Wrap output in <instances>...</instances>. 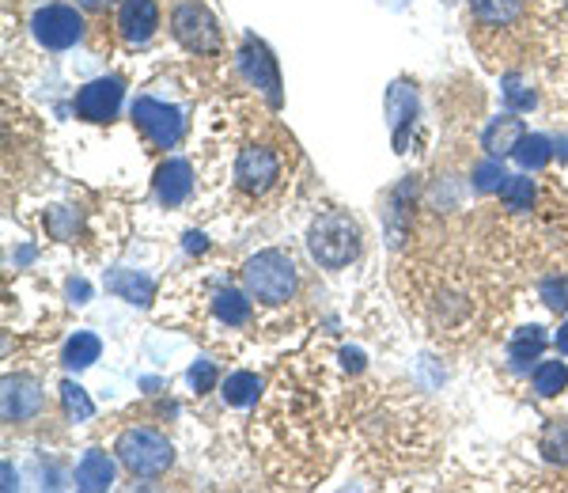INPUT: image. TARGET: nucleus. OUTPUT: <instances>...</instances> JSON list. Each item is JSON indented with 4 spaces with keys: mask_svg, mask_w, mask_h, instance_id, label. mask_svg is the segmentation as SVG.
<instances>
[{
    "mask_svg": "<svg viewBox=\"0 0 568 493\" xmlns=\"http://www.w3.org/2000/svg\"><path fill=\"white\" fill-rule=\"evenodd\" d=\"M466 23L478 54L497 69L508 61H523L531 46L534 8L531 0H470Z\"/></svg>",
    "mask_w": 568,
    "mask_h": 493,
    "instance_id": "1",
    "label": "nucleus"
},
{
    "mask_svg": "<svg viewBox=\"0 0 568 493\" xmlns=\"http://www.w3.org/2000/svg\"><path fill=\"white\" fill-rule=\"evenodd\" d=\"M307 247H311V255L319 266L326 270H341V266H349L356 255H360V228H356V220L349 213H322L315 224H311V232H307Z\"/></svg>",
    "mask_w": 568,
    "mask_h": 493,
    "instance_id": "2",
    "label": "nucleus"
},
{
    "mask_svg": "<svg viewBox=\"0 0 568 493\" xmlns=\"http://www.w3.org/2000/svg\"><path fill=\"white\" fill-rule=\"evenodd\" d=\"M243 281H247V293L254 300H262V304H288L296 296L300 274H296V262L284 255V251H262V255L247 258Z\"/></svg>",
    "mask_w": 568,
    "mask_h": 493,
    "instance_id": "3",
    "label": "nucleus"
},
{
    "mask_svg": "<svg viewBox=\"0 0 568 493\" xmlns=\"http://www.w3.org/2000/svg\"><path fill=\"white\" fill-rule=\"evenodd\" d=\"M284 179V152L269 141L247 145L235 160V190L243 198H266L269 190H277V183Z\"/></svg>",
    "mask_w": 568,
    "mask_h": 493,
    "instance_id": "4",
    "label": "nucleus"
},
{
    "mask_svg": "<svg viewBox=\"0 0 568 493\" xmlns=\"http://www.w3.org/2000/svg\"><path fill=\"white\" fill-rule=\"evenodd\" d=\"M118 459H122L133 475L156 478L171 467L175 448H171V440H163L152 429H125L122 437H118Z\"/></svg>",
    "mask_w": 568,
    "mask_h": 493,
    "instance_id": "5",
    "label": "nucleus"
},
{
    "mask_svg": "<svg viewBox=\"0 0 568 493\" xmlns=\"http://www.w3.org/2000/svg\"><path fill=\"white\" fill-rule=\"evenodd\" d=\"M171 31L190 54H216L220 50V23L197 0H182L171 12Z\"/></svg>",
    "mask_w": 568,
    "mask_h": 493,
    "instance_id": "6",
    "label": "nucleus"
},
{
    "mask_svg": "<svg viewBox=\"0 0 568 493\" xmlns=\"http://www.w3.org/2000/svg\"><path fill=\"white\" fill-rule=\"evenodd\" d=\"M31 35L46 46V50H69L84 35V19L69 4H46L31 16Z\"/></svg>",
    "mask_w": 568,
    "mask_h": 493,
    "instance_id": "7",
    "label": "nucleus"
},
{
    "mask_svg": "<svg viewBox=\"0 0 568 493\" xmlns=\"http://www.w3.org/2000/svg\"><path fill=\"white\" fill-rule=\"evenodd\" d=\"M133 122L156 148H175L178 137H182V126H186L182 110L156 103V99H137L133 103Z\"/></svg>",
    "mask_w": 568,
    "mask_h": 493,
    "instance_id": "8",
    "label": "nucleus"
},
{
    "mask_svg": "<svg viewBox=\"0 0 568 493\" xmlns=\"http://www.w3.org/2000/svg\"><path fill=\"white\" fill-rule=\"evenodd\" d=\"M118 107H122V80H114V76L91 80L76 95V114L84 122H110L118 114Z\"/></svg>",
    "mask_w": 568,
    "mask_h": 493,
    "instance_id": "9",
    "label": "nucleus"
},
{
    "mask_svg": "<svg viewBox=\"0 0 568 493\" xmlns=\"http://www.w3.org/2000/svg\"><path fill=\"white\" fill-rule=\"evenodd\" d=\"M160 27V8L156 0H122L118 8V35L129 42V46H141L148 38L156 35Z\"/></svg>",
    "mask_w": 568,
    "mask_h": 493,
    "instance_id": "10",
    "label": "nucleus"
},
{
    "mask_svg": "<svg viewBox=\"0 0 568 493\" xmlns=\"http://www.w3.org/2000/svg\"><path fill=\"white\" fill-rule=\"evenodd\" d=\"M239 69L247 73V80H254L258 88H266V95L277 103L281 99V80H277V65H273V57H269V50L262 46V42H254V38H247V46L239 50Z\"/></svg>",
    "mask_w": 568,
    "mask_h": 493,
    "instance_id": "11",
    "label": "nucleus"
},
{
    "mask_svg": "<svg viewBox=\"0 0 568 493\" xmlns=\"http://www.w3.org/2000/svg\"><path fill=\"white\" fill-rule=\"evenodd\" d=\"M190 190H194V171H190L186 160L160 164V171H156V198L163 205H182V201L190 198Z\"/></svg>",
    "mask_w": 568,
    "mask_h": 493,
    "instance_id": "12",
    "label": "nucleus"
},
{
    "mask_svg": "<svg viewBox=\"0 0 568 493\" xmlns=\"http://www.w3.org/2000/svg\"><path fill=\"white\" fill-rule=\"evenodd\" d=\"M42 410V391L35 380H4V418L27 421Z\"/></svg>",
    "mask_w": 568,
    "mask_h": 493,
    "instance_id": "13",
    "label": "nucleus"
},
{
    "mask_svg": "<svg viewBox=\"0 0 568 493\" xmlns=\"http://www.w3.org/2000/svg\"><path fill=\"white\" fill-rule=\"evenodd\" d=\"M523 137H527L523 118H512V114H508V118H497L493 126L485 129L481 145H485V152H489V156H497V160H500V156H508V152L515 156V148H519V141H523Z\"/></svg>",
    "mask_w": 568,
    "mask_h": 493,
    "instance_id": "14",
    "label": "nucleus"
},
{
    "mask_svg": "<svg viewBox=\"0 0 568 493\" xmlns=\"http://www.w3.org/2000/svg\"><path fill=\"white\" fill-rule=\"evenodd\" d=\"M76 486L88 493L110 490V486H114V463H110L107 452H95V448H91L88 456L80 459V467H76Z\"/></svg>",
    "mask_w": 568,
    "mask_h": 493,
    "instance_id": "15",
    "label": "nucleus"
},
{
    "mask_svg": "<svg viewBox=\"0 0 568 493\" xmlns=\"http://www.w3.org/2000/svg\"><path fill=\"white\" fill-rule=\"evenodd\" d=\"M542 349H546V330L523 327V330H515L512 346H508V357H512L515 368H531V361L542 357Z\"/></svg>",
    "mask_w": 568,
    "mask_h": 493,
    "instance_id": "16",
    "label": "nucleus"
},
{
    "mask_svg": "<svg viewBox=\"0 0 568 493\" xmlns=\"http://www.w3.org/2000/svg\"><path fill=\"white\" fill-rule=\"evenodd\" d=\"M220 395H224L228 406H250V402H258V395H262V380L254 372H231Z\"/></svg>",
    "mask_w": 568,
    "mask_h": 493,
    "instance_id": "17",
    "label": "nucleus"
},
{
    "mask_svg": "<svg viewBox=\"0 0 568 493\" xmlns=\"http://www.w3.org/2000/svg\"><path fill=\"white\" fill-rule=\"evenodd\" d=\"M99 353H103V342H99L95 334H88V330H80L76 338H69V346H65V368L80 372V368L95 365Z\"/></svg>",
    "mask_w": 568,
    "mask_h": 493,
    "instance_id": "18",
    "label": "nucleus"
},
{
    "mask_svg": "<svg viewBox=\"0 0 568 493\" xmlns=\"http://www.w3.org/2000/svg\"><path fill=\"white\" fill-rule=\"evenodd\" d=\"M213 311L220 323H228V327H243L250 319V300L243 293H235V289H224V293L213 296Z\"/></svg>",
    "mask_w": 568,
    "mask_h": 493,
    "instance_id": "19",
    "label": "nucleus"
},
{
    "mask_svg": "<svg viewBox=\"0 0 568 493\" xmlns=\"http://www.w3.org/2000/svg\"><path fill=\"white\" fill-rule=\"evenodd\" d=\"M107 289H110V293H118L122 300H129V304H148V300H152V281H148V277L129 274V270H122V274H110Z\"/></svg>",
    "mask_w": 568,
    "mask_h": 493,
    "instance_id": "20",
    "label": "nucleus"
},
{
    "mask_svg": "<svg viewBox=\"0 0 568 493\" xmlns=\"http://www.w3.org/2000/svg\"><path fill=\"white\" fill-rule=\"evenodd\" d=\"M568 387V365L565 361H546V365L534 368V391L542 399H553Z\"/></svg>",
    "mask_w": 568,
    "mask_h": 493,
    "instance_id": "21",
    "label": "nucleus"
},
{
    "mask_svg": "<svg viewBox=\"0 0 568 493\" xmlns=\"http://www.w3.org/2000/svg\"><path fill=\"white\" fill-rule=\"evenodd\" d=\"M553 156V148L546 137H538V133H527L523 141H519V148H515V160L527 167V171H538V167H546Z\"/></svg>",
    "mask_w": 568,
    "mask_h": 493,
    "instance_id": "22",
    "label": "nucleus"
},
{
    "mask_svg": "<svg viewBox=\"0 0 568 493\" xmlns=\"http://www.w3.org/2000/svg\"><path fill=\"white\" fill-rule=\"evenodd\" d=\"M61 402H65L69 418H76V421H91V418H95V402L88 399V391H84V387L72 384V380H65V384H61Z\"/></svg>",
    "mask_w": 568,
    "mask_h": 493,
    "instance_id": "23",
    "label": "nucleus"
},
{
    "mask_svg": "<svg viewBox=\"0 0 568 493\" xmlns=\"http://www.w3.org/2000/svg\"><path fill=\"white\" fill-rule=\"evenodd\" d=\"M500 198H504V209H512V213H527L534 201V186L531 179H508V186L500 190Z\"/></svg>",
    "mask_w": 568,
    "mask_h": 493,
    "instance_id": "24",
    "label": "nucleus"
},
{
    "mask_svg": "<svg viewBox=\"0 0 568 493\" xmlns=\"http://www.w3.org/2000/svg\"><path fill=\"white\" fill-rule=\"evenodd\" d=\"M508 171L500 167V160L493 156V160H485V164H478V171H474V186L478 190H485V194H493V190H504L508 186Z\"/></svg>",
    "mask_w": 568,
    "mask_h": 493,
    "instance_id": "25",
    "label": "nucleus"
},
{
    "mask_svg": "<svg viewBox=\"0 0 568 493\" xmlns=\"http://www.w3.org/2000/svg\"><path fill=\"white\" fill-rule=\"evenodd\" d=\"M542 452L553 459V463H568V421H553L542 437Z\"/></svg>",
    "mask_w": 568,
    "mask_h": 493,
    "instance_id": "26",
    "label": "nucleus"
},
{
    "mask_svg": "<svg viewBox=\"0 0 568 493\" xmlns=\"http://www.w3.org/2000/svg\"><path fill=\"white\" fill-rule=\"evenodd\" d=\"M504 99L512 103L515 110H531L534 107V92L519 80V76H504Z\"/></svg>",
    "mask_w": 568,
    "mask_h": 493,
    "instance_id": "27",
    "label": "nucleus"
},
{
    "mask_svg": "<svg viewBox=\"0 0 568 493\" xmlns=\"http://www.w3.org/2000/svg\"><path fill=\"white\" fill-rule=\"evenodd\" d=\"M190 384H194L197 391H213V384H216L213 361H197V365L190 368Z\"/></svg>",
    "mask_w": 568,
    "mask_h": 493,
    "instance_id": "28",
    "label": "nucleus"
},
{
    "mask_svg": "<svg viewBox=\"0 0 568 493\" xmlns=\"http://www.w3.org/2000/svg\"><path fill=\"white\" fill-rule=\"evenodd\" d=\"M542 296H546V304H550L553 311L568 308V285L565 281H546V285H542Z\"/></svg>",
    "mask_w": 568,
    "mask_h": 493,
    "instance_id": "29",
    "label": "nucleus"
},
{
    "mask_svg": "<svg viewBox=\"0 0 568 493\" xmlns=\"http://www.w3.org/2000/svg\"><path fill=\"white\" fill-rule=\"evenodd\" d=\"M76 4H80L84 12H91V16H103V12H110L118 0H76Z\"/></svg>",
    "mask_w": 568,
    "mask_h": 493,
    "instance_id": "30",
    "label": "nucleus"
},
{
    "mask_svg": "<svg viewBox=\"0 0 568 493\" xmlns=\"http://www.w3.org/2000/svg\"><path fill=\"white\" fill-rule=\"evenodd\" d=\"M69 293H72V296H80V304H84V300H88V285H84V281H72Z\"/></svg>",
    "mask_w": 568,
    "mask_h": 493,
    "instance_id": "31",
    "label": "nucleus"
},
{
    "mask_svg": "<svg viewBox=\"0 0 568 493\" xmlns=\"http://www.w3.org/2000/svg\"><path fill=\"white\" fill-rule=\"evenodd\" d=\"M557 349H561V353L568 357V323H565L561 330H557Z\"/></svg>",
    "mask_w": 568,
    "mask_h": 493,
    "instance_id": "32",
    "label": "nucleus"
}]
</instances>
